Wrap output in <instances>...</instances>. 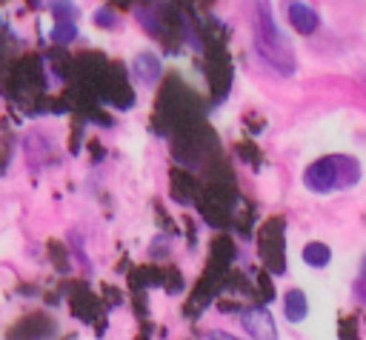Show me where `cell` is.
<instances>
[{
    "label": "cell",
    "instance_id": "cell-6",
    "mask_svg": "<svg viewBox=\"0 0 366 340\" xmlns=\"http://www.w3.org/2000/svg\"><path fill=\"white\" fill-rule=\"evenodd\" d=\"M134 74L140 83H154L160 77V60L152 51H140L134 57Z\"/></svg>",
    "mask_w": 366,
    "mask_h": 340
},
{
    "label": "cell",
    "instance_id": "cell-11",
    "mask_svg": "<svg viewBox=\"0 0 366 340\" xmlns=\"http://www.w3.org/2000/svg\"><path fill=\"white\" fill-rule=\"evenodd\" d=\"M363 274H366V263H363Z\"/></svg>",
    "mask_w": 366,
    "mask_h": 340
},
{
    "label": "cell",
    "instance_id": "cell-8",
    "mask_svg": "<svg viewBox=\"0 0 366 340\" xmlns=\"http://www.w3.org/2000/svg\"><path fill=\"white\" fill-rule=\"evenodd\" d=\"M51 37H54L57 43H71V40L77 37V29H74L71 20H60V23L51 29Z\"/></svg>",
    "mask_w": 366,
    "mask_h": 340
},
{
    "label": "cell",
    "instance_id": "cell-7",
    "mask_svg": "<svg viewBox=\"0 0 366 340\" xmlns=\"http://www.w3.org/2000/svg\"><path fill=\"white\" fill-rule=\"evenodd\" d=\"M329 260H332V249L326 243H309L303 249V263L312 269H323V266H329Z\"/></svg>",
    "mask_w": 366,
    "mask_h": 340
},
{
    "label": "cell",
    "instance_id": "cell-1",
    "mask_svg": "<svg viewBox=\"0 0 366 340\" xmlns=\"http://www.w3.org/2000/svg\"><path fill=\"white\" fill-rule=\"evenodd\" d=\"M252 37H254V49L257 54L280 74H295V54L292 46L286 40V34L277 29L274 14L269 0H257V14H254V26H252Z\"/></svg>",
    "mask_w": 366,
    "mask_h": 340
},
{
    "label": "cell",
    "instance_id": "cell-10",
    "mask_svg": "<svg viewBox=\"0 0 366 340\" xmlns=\"http://www.w3.org/2000/svg\"><path fill=\"white\" fill-rule=\"evenodd\" d=\"M209 340H237V337H232V334H226V331H209Z\"/></svg>",
    "mask_w": 366,
    "mask_h": 340
},
{
    "label": "cell",
    "instance_id": "cell-4",
    "mask_svg": "<svg viewBox=\"0 0 366 340\" xmlns=\"http://www.w3.org/2000/svg\"><path fill=\"white\" fill-rule=\"evenodd\" d=\"M286 17H289L292 29L300 31V34H312L317 29V23H320L317 11L309 3H303V0H289L286 3Z\"/></svg>",
    "mask_w": 366,
    "mask_h": 340
},
{
    "label": "cell",
    "instance_id": "cell-5",
    "mask_svg": "<svg viewBox=\"0 0 366 340\" xmlns=\"http://www.w3.org/2000/svg\"><path fill=\"white\" fill-rule=\"evenodd\" d=\"M306 314H309V300H306V294H303L300 289L286 291V297H283V317H286L289 323H300Z\"/></svg>",
    "mask_w": 366,
    "mask_h": 340
},
{
    "label": "cell",
    "instance_id": "cell-3",
    "mask_svg": "<svg viewBox=\"0 0 366 340\" xmlns=\"http://www.w3.org/2000/svg\"><path fill=\"white\" fill-rule=\"evenodd\" d=\"M240 326L246 329V334H249L252 340H280L277 323H274L272 311L263 309V306L246 309V311L240 314Z\"/></svg>",
    "mask_w": 366,
    "mask_h": 340
},
{
    "label": "cell",
    "instance_id": "cell-9",
    "mask_svg": "<svg viewBox=\"0 0 366 340\" xmlns=\"http://www.w3.org/2000/svg\"><path fill=\"white\" fill-rule=\"evenodd\" d=\"M97 23H100V26H114L112 11H97Z\"/></svg>",
    "mask_w": 366,
    "mask_h": 340
},
{
    "label": "cell",
    "instance_id": "cell-2",
    "mask_svg": "<svg viewBox=\"0 0 366 340\" xmlns=\"http://www.w3.org/2000/svg\"><path fill=\"white\" fill-rule=\"evenodd\" d=\"M303 186L315 194H329L332 189L340 186V163L335 157H320L309 163L303 171Z\"/></svg>",
    "mask_w": 366,
    "mask_h": 340
}]
</instances>
